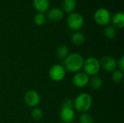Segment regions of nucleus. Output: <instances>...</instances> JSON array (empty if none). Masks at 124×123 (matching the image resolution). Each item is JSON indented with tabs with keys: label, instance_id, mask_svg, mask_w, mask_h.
<instances>
[{
	"label": "nucleus",
	"instance_id": "1",
	"mask_svg": "<svg viewBox=\"0 0 124 123\" xmlns=\"http://www.w3.org/2000/svg\"><path fill=\"white\" fill-rule=\"evenodd\" d=\"M84 59L78 53H71L63 60V67L66 71L70 72H78L83 68Z\"/></svg>",
	"mask_w": 124,
	"mask_h": 123
},
{
	"label": "nucleus",
	"instance_id": "2",
	"mask_svg": "<svg viewBox=\"0 0 124 123\" xmlns=\"http://www.w3.org/2000/svg\"><path fill=\"white\" fill-rule=\"evenodd\" d=\"M73 104L76 111L81 113L87 112L92 106V98L87 93H81L75 98Z\"/></svg>",
	"mask_w": 124,
	"mask_h": 123
},
{
	"label": "nucleus",
	"instance_id": "3",
	"mask_svg": "<svg viewBox=\"0 0 124 123\" xmlns=\"http://www.w3.org/2000/svg\"><path fill=\"white\" fill-rule=\"evenodd\" d=\"M60 116L61 120L64 123H73L76 117V113L73 109V101L71 99H66L64 100L62 104Z\"/></svg>",
	"mask_w": 124,
	"mask_h": 123
},
{
	"label": "nucleus",
	"instance_id": "4",
	"mask_svg": "<svg viewBox=\"0 0 124 123\" xmlns=\"http://www.w3.org/2000/svg\"><path fill=\"white\" fill-rule=\"evenodd\" d=\"M84 72L89 76L97 75L101 69L100 60L94 57H89L84 59L83 68Z\"/></svg>",
	"mask_w": 124,
	"mask_h": 123
},
{
	"label": "nucleus",
	"instance_id": "5",
	"mask_svg": "<svg viewBox=\"0 0 124 123\" xmlns=\"http://www.w3.org/2000/svg\"><path fill=\"white\" fill-rule=\"evenodd\" d=\"M94 20L99 25L107 26L110 22L111 13L107 8H99L95 11L94 14Z\"/></svg>",
	"mask_w": 124,
	"mask_h": 123
},
{
	"label": "nucleus",
	"instance_id": "6",
	"mask_svg": "<svg viewBox=\"0 0 124 123\" xmlns=\"http://www.w3.org/2000/svg\"><path fill=\"white\" fill-rule=\"evenodd\" d=\"M84 23V19L83 16L78 12H72L69 14L67 18V25L68 28L76 32L78 31L83 27Z\"/></svg>",
	"mask_w": 124,
	"mask_h": 123
},
{
	"label": "nucleus",
	"instance_id": "7",
	"mask_svg": "<svg viewBox=\"0 0 124 123\" xmlns=\"http://www.w3.org/2000/svg\"><path fill=\"white\" fill-rule=\"evenodd\" d=\"M49 76L52 80L54 82H60L65 78L66 70L63 65L60 64L54 65L49 70Z\"/></svg>",
	"mask_w": 124,
	"mask_h": 123
},
{
	"label": "nucleus",
	"instance_id": "8",
	"mask_svg": "<svg viewBox=\"0 0 124 123\" xmlns=\"http://www.w3.org/2000/svg\"><path fill=\"white\" fill-rule=\"evenodd\" d=\"M24 100L25 104L28 107L34 108V107H37L38 105L39 104L41 101V97L37 91L33 90H30L25 94Z\"/></svg>",
	"mask_w": 124,
	"mask_h": 123
},
{
	"label": "nucleus",
	"instance_id": "9",
	"mask_svg": "<svg viewBox=\"0 0 124 123\" xmlns=\"http://www.w3.org/2000/svg\"><path fill=\"white\" fill-rule=\"evenodd\" d=\"M89 76L87 75L85 72H78L73 75L72 78V83L74 86L82 88L86 87L89 83Z\"/></svg>",
	"mask_w": 124,
	"mask_h": 123
},
{
	"label": "nucleus",
	"instance_id": "10",
	"mask_svg": "<svg viewBox=\"0 0 124 123\" xmlns=\"http://www.w3.org/2000/svg\"><path fill=\"white\" fill-rule=\"evenodd\" d=\"M100 66L102 67L104 70L109 72H113L115 70H117V61L115 59V58L110 57V56H105L101 59Z\"/></svg>",
	"mask_w": 124,
	"mask_h": 123
},
{
	"label": "nucleus",
	"instance_id": "11",
	"mask_svg": "<svg viewBox=\"0 0 124 123\" xmlns=\"http://www.w3.org/2000/svg\"><path fill=\"white\" fill-rule=\"evenodd\" d=\"M46 12L47 18L52 22H59L62 20L64 17V12L58 7H53L49 9Z\"/></svg>",
	"mask_w": 124,
	"mask_h": 123
},
{
	"label": "nucleus",
	"instance_id": "12",
	"mask_svg": "<svg viewBox=\"0 0 124 123\" xmlns=\"http://www.w3.org/2000/svg\"><path fill=\"white\" fill-rule=\"evenodd\" d=\"M33 6L38 12L44 14L49 9L50 2L49 0H33Z\"/></svg>",
	"mask_w": 124,
	"mask_h": 123
},
{
	"label": "nucleus",
	"instance_id": "13",
	"mask_svg": "<svg viewBox=\"0 0 124 123\" xmlns=\"http://www.w3.org/2000/svg\"><path fill=\"white\" fill-rule=\"evenodd\" d=\"M113 26L116 29H122L124 27V14L121 12H116L111 17V20Z\"/></svg>",
	"mask_w": 124,
	"mask_h": 123
},
{
	"label": "nucleus",
	"instance_id": "14",
	"mask_svg": "<svg viewBox=\"0 0 124 123\" xmlns=\"http://www.w3.org/2000/svg\"><path fill=\"white\" fill-rule=\"evenodd\" d=\"M76 0H63L62 4V10L66 13H72L76 8Z\"/></svg>",
	"mask_w": 124,
	"mask_h": 123
},
{
	"label": "nucleus",
	"instance_id": "15",
	"mask_svg": "<svg viewBox=\"0 0 124 123\" xmlns=\"http://www.w3.org/2000/svg\"><path fill=\"white\" fill-rule=\"evenodd\" d=\"M71 41L76 46H81L85 42V36L82 33L76 31L72 35Z\"/></svg>",
	"mask_w": 124,
	"mask_h": 123
},
{
	"label": "nucleus",
	"instance_id": "16",
	"mask_svg": "<svg viewBox=\"0 0 124 123\" xmlns=\"http://www.w3.org/2000/svg\"><path fill=\"white\" fill-rule=\"evenodd\" d=\"M69 54L68 47L65 45H61L57 47L56 50V56L59 59L64 60Z\"/></svg>",
	"mask_w": 124,
	"mask_h": 123
},
{
	"label": "nucleus",
	"instance_id": "17",
	"mask_svg": "<svg viewBox=\"0 0 124 123\" xmlns=\"http://www.w3.org/2000/svg\"><path fill=\"white\" fill-rule=\"evenodd\" d=\"M89 84L94 90H99L102 88L103 86V80L97 75L92 76V78L89 80Z\"/></svg>",
	"mask_w": 124,
	"mask_h": 123
},
{
	"label": "nucleus",
	"instance_id": "18",
	"mask_svg": "<svg viewBox=\"0 0 124 123\" xmlns=\"http://www.w3.org/2000/svg\"><path fill=\"white\" fill-rule=\"evenodd\" d=\"M104 36L108 39H113L116 36V29L113 25H107L104 29Z\"/></svg>",
	"mask_w": 124,
	"mask_h": 123
},
{
	"label": "nucleus",
	"instance_id": "19",
	"mask_svg": "<svg viewBox=\"0 0 124 123\" xmlns=\"http://www.w3.org/2000/svg\"><path fill=\"white\" fill-rule=\"evenodd\" d=\"M124 72L119 70H115L114 72H113V74H112V80L113 83H116V84H118V83H121L123 80H124Z\"/></svg>",
	"mask_w": 124,
	"mask_h": 123
},
{
	"label": "nucleus",
	"instance_id": "20",
	"mask_svg": "<svg viewBox=\"0 0 124 123\" xmlns=\"http://www.w3.org/2000/svg\"><path fill=\"white\" fill-rule=\"evenodd\" d=\"M79 123H94V117L88 113V112H84L82 113L79 117Z\"/></svg>",
	"mask_w": 124,
	"mask_h": 123
},
{
	"label": "nucleus",
	"instance_id": "21",
	"mask_svg": "<svg viewBox=\"0 0 124 123\" xmlns=\"http://www.w3.org/2000/svg\"><path fill=\"white\" fill-rule=\"evenodd\" d=\"M33 20H34V23L36 25H39V26L42 25L46 22V16L43 13L37 12L34 16Z\"/></svg>",
	"mask_w": 124,
	"mask_h": 123
},
{
	"label": "nucleus",
	"instance_id": "22",
	"mask_svg": "<svg viewBox=\"0 0 124 123\" xmlns=\"http://www.w3.org/2000/svg\"><path fill=\"white\" fill-rule=\"evenodd\" d=\"M31 116H32V117H33V119L34 120L39 121L43 117V112L38 107H34L33 109V110L31 111Z\"/></svg>",
	"mask_w": 124,
	"mask_h": 123
},
{
	"label": "nucleus",
	"instance_id": "23",
	"mask_svg": "<svg viewBox=\"0 0 124 123\" xmlns=\"http://www.w3.org/2000/svg\"><path fill=\"white\" fill-rule=\"evenodd\" d=\"M117 66L119 69V70L124 72V56H122L119 60L117 62Z\"/></svg>",
	"mask_w": 124,
	"mask_h": 123
}]
</instances>
